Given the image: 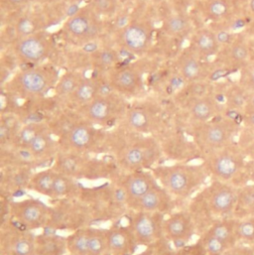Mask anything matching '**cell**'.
<instances>
[{
  "label": "cell",
  "mask_w": 254,
  "mask_h": 255,
  "mask_svg": "<svg viewBox=\"0 0 254 255\" xmlns=\"http://www.w3.org/2000/svg\"><path fill=\"white\" fill-rule=\"evenodd\" d=\"M6 167H30L35 170L39 169L29 149L17 147L0 148V168Z\"/></svg>",
  "instance_id": "4dcf8cb0"
},
{
  "label": "cell",
  "mask_w": 254,
  "mask_h": 255,
  "mask_svg": "<svg viewBox=\"0 0 254 255\" xmlns=\"http://www.w3.org/2000/svg\"><path fill=\"white\" fill-rule=\"evenodd\" d=\"M29 151L37 162L39 169L51 167L60 152L59 140L48 127L33 141L29 147Z\"/></svg>",
  "instance_id": "484cf974"
},
{
  "label": "cell",
  "mask_w": 254,
  "mask_h": 255,
  "mask_svg": "<svg viewBox=\"0 0 254 255\" xmlns=\"http://www.w3.org/2000/svg\"><path fill=\"white\" fill-rule=\"evenodd\" d=\"M101 15L94 7L87 6L80 9L65 23L64 30L68 36L80 42H91L102 32Z\"/></svg>",
  "instance_id": "d6986e66"
},
{
  "label": "cell",
  "mask_w": 254,
  "mask_h": 255,
  "mask_svg": "<svg viewBox=\"0 0 254 255\" xmlns=\"http://www.w3.org/2000/svg\"><path fill=\"white\" fill-rule=\"evenodd\" d=\"M0 169L1 197L11 199H14L18 193L28 191L31 178L36 171L30 167H6Z\"/></svg>",
  "instance_id": "cb8c5ba5"
},
{
  "label": "cell",
  "mask_w": 254,
  "mask_h": 255,
  "mask_svg": "<svg viewBox=\"0 0 254 255\" xmlns=\"http://www.w3.org/2000/svg\"><path fill=\"white\" fill-rule=\"evenodd\" d=\"M228 58L234 65L246 64L250 58V48L243 41L234 42L228 50Z\"/></svg>",
  "instance_id": "bcb514c9"
},
{
  "label": "cell",
  "mask_w": 254,
  "mask_h": 255,
  "mask_svg": "<svg viewBox=\"0 0 254 255\" xmlns=\"http://www.w3.org/2000/svg\"><path fill=\"white\" fill-rule=\"evenodd\" d=\"M56 176L57 172L52 167L36 170L31 178L28 191L51 200Z\"/></svg>",
  "instance_id": "836d02e7"
},
{
  "label": "cell",
  "mask_w": 254,
  "mask_h": 255,
  "mask_svg": "<svg viewBox=\"0 0 254 255\" xmlns=\"http://www.w3.org/2000/svg\"><path fill=\"white\" fill-rule=\"evenodd\" d=\"M238 195L239 189L231 183L216 180L200 190L190 200L187 208L195 220L198 232L206 223L208 229L212 226L211 218L218 222L235 214Z\"/></svg>",
  "instance_id": "7a4b0ae2"
},
{
  "label": "cell",
  "mask_w": 254,
  "mask_h": 255,
  "mask_svg": "<svg viewBox=\"0 0 254 255\" xmlns=\"http://www.w3.org/2000/svg\"><path fill=\"white\" fill-rule=\"evenodd\" d=\"M128 108L127 99L110 92L100 95L91 103L78 109L77 112L89 123L109 129L121 124Z\"/></svg>",
  "instance_id": "9c48e42d"
},
{
  "label": "cell",
  "mask_w": 254,
  "mask_h": 255,
  "mask_svg": "<svg viewBox=\"0 0 254 255\" xmlns=\"http://www.w3.org/2000/svg\"><path fill=\"white\" fill-rule=\"evenodd\" d=\"M182 206L184 207V204L178 202L162 186L158 185L135 202L129 211H144L168 216L182 209Z\"/></svg>",
  "instance_id": "603a6c76"
},
{
  "label": "cell",
  "mask_w": 254,
  "mask_h": 255,
  "mask_svg": "<svg viewBox=\"0 0 254 255\" xmlns=\"http://www.w3.org/2000/svg\"><path fill=\"white\" fill-rule=\"evenodd\" d=\"M184 108L190 125L211 122L221 112L219 103L212 95L187 101L184 103Z\"/></svg>",
  "instance_id": "4316f807"
},
{
  "label": "cell",
  "mask_w": 254,
  "mask_h": 255,
  "mask_svg": "<svg viewBox=\"0 0 254 255\" xmlns=\"http://www.w3.org/2000/svg\"><path fill=\"white\" fill-rule=\"evenodd\" d=\"M81 181L76 180L64 174L57 173L52 198L50 201L65 200V199H78L84 189Z\"/></svg>",
  "instance_id": "1f68e13d"
},
{
  "label": "cell",
  "mask_w": 254,
  "mask_h": 255,
  "mask_svg": "<svg viewBox=\"0 0 254 255\" xmlns=\"http://www.w3.org/2000/svg\"><path fill=\"white\" fill-rule=\"evenodd\" d=\"M51 167L57 173L79 181H112L122 172L108 154L101 158L97 155L60 151Z\"/></svg>",
  "instance_id": "277c9868"
},
{
  "label": "cell",
  "mask_w": 254,
  "mask_h": 255,
  "mask_svg": "<svg viewBox=\"0 0 254 255\" xmlns=\"http://www.w3.org/2000/svg\"><path fill=\"white\" fill-rule=\"evenodd\" d=\"M2 1L11 6H22L26 4L29 0H2Z\"/></svg>",
  "instance_id": "11a10c76"
},
{
  "label": "cell",
  "mask_w": 254,
  "mask_h": 255,
  "mask_svg": "<svg viewBox=\"0 0 254 255\" xmlns=\"http://www.w3.org/2000/svg\"><path fill=\"white\" fill-rule=\"evenodd\" d=\"M162 127L161 111L158 107L151 104L129 106L125 118L119 125V128L134 133L154 136L162 129Z\"/></svg>",
  "instance_id": "5bb4252c"
},
{
  "label": "cell",
  "mask_w": 254,
  "mask_h": 255,
  "mask_svg": "<svg viewBox=\"0 0 254 255\" xmlns=\"http://www.w3.org/2000/svg\"><path fill=\"white\" fill-rule=\"evenodd\" d=\"M119 53L111 48L101 49L92 53V63L101 70H112L120 62Z\"/></svg>",
  "instance_id": "7bdbcfd3"
},
{
  "label": "cell",
  "mask_w": 254,
  "mask_h": 255,
  "mask_svg": "<svg viewBox=\"0 0 254 255\" xmlns=\"http://www.w3.org/2000/svg\"><path fill=\"white\" fill-rule=\"evenodd\" d=\"M31 255H48L47 254H45L44 252H42V251H40V250H38V249H35V251L33 252V254Z\"/></svg>",
  "instance_id": "6f0895ef"
},
{
  "label": "cell",
  "mask_w": 254,
  "mask_h": 255,
  "mask_svg": "<svg viewBox=\"0 0 254 255\" xmlns=\"http://www.w3.org/2000/svg\"><path fill=\"white\" fill-rule=\"evenodd\" d=\"M237 234L239 241L254 242V217L239 219Z\"/></svg>",
  "instance_id": "7dc6e473"
},
{
  "label": "cell",
  "mask_w": 254,
  "mask_h": 255,
  "mask_svg": "<svg viewBox=\"0 0 254 255\" xmlns=\"http://www.w3.org/2000/svg\"><path fill=\"white\" fill-rule=\"evenodd\" d=\"M108 254V229L91 226L89 237V255H106Z\"/></svg>",
  "instance_id": "b9f144b4"
},
{
  "label": "cell",
  "mask_w": 254,
  "mask_h": 255,
  "mask_svg": "<svg viewBox=\"0 0 254 255\" xmlns=\"http://www.w3.org/2000/svg\"><path fill=\"white\" fill-rule=\"evenodd\" d=\"M234 215L238 219L254 217V185L239 189L238 204Z\"/></svg>",
  "instance_id": "60d3db41"
},
{
  "label": "cell",
  "mask_w": 254,
  "mask_h": 255,
  "mask_svg": "<svg viewBox=\"0 0 254 255\" xmlns=\"http://www.w3.org/2000/svg\"><path fill=\"white\" fill-rule=\"evenodd\" d=\"M165 160L173 162H192L198 158L202 159V154L193 139L186 135L175 132L169 134L165 139H159Z\"/></svg>",
  "instance_id": "7402d4cb"
},
{
  "label": "cell",
  "mask_w": 254,
  "mask_h": 255,
  "mask_svg": "<svg viewBox=\"0 0 254 255\" xmlns=\"http://www.w3.org/2000/svg\"><path fill=\"white\" fill-rule=\"evenodd\" d=\"M13 50L19 61L24 64L37 66L50 57L53 51V44L48 34L36 32L18 38L13 45Z\"/></svg>",
  "instance_id": "ac0fdd59"
},
{
  "label": "cell",
  "mask_w": 254,
  "mask_h": 255,
  "mask_svg": "<svg viewBox=\"0 0 254 255\" xmlns=\"http://www.w3.org/2000/svg\"><path fill=\"white\" fill-rule=\"evenodd\" d=\"M206 16L213 21H222L231 15L230 0H209L204 7Z\"/></svg>",
  "instance_id": "ee69618b"
},
{
  "label": "cell",
  "mask_w": 254,
  "mask_h": 255,
  "mask_svg": "<svg viewBox=\"0 0 254 255\" xmlns=\"http://www.w3.org/2000/svg\"><path fill=\"white\" fill-rule=\"evenodd\" d=\"M239 219L227 218L213 224L205 233L226 244L230 249L238 245L239 238L237 234ZM204 234V233H203Z\"/></svg>",
  "instance_id": "d6a6232c"
},
{
  "label": "cell",
  "mask_w": 254,
  "mask_h": 255,
  "mask_svg": "<svg viewBox=\"0 0 254 255\" xmlns=\"http://www.w3.org/2000/svg\"><path fill=\"white\" fill-rule=\"evenodd\" d=\"M202 164L213 180L231 183L243 171L245 157L238 147L231 144L203 156Z\"/></svg>",
  "instance_id": "8fae6325"
},
{
  "label": "cell",
  "mask_w": 254,
  "mask_h": 255,
  "mask_svg": "<svg viewBox=\"0 0 254 255\" xmlns=\"http://www.w3.org/2000/svg\"><path fill=\"white\" fill-rule=\"evenodd\" d=\"M66 255H69V254H67Z\"/></svg>",
  "instance_id": "91938a15"
},
{
  "label": "cell",
  "mask_w": 254,
  "mask_h": 255,
  "mask_svg": "<svg viewBox=\"0 0 254 255\" xmlns=\"http://www.w3.org/2000/svg\"><path fill=\"white\" fill-rule=\"evenodd\" d=\"M197 233L195 220L187 208L179 209L165 219L164 238L178 250L188 246Z\"/></svg>",
  "instance_id": "2e32d148"
},
{
  "label": "cell",
  "mask_w": 254,
  "mask_h": 255,
  "mask_svg": "<svg viewBox=\"0 0 254 255\" xmlns=\"http://www.w3.org/2000/svg\"><path fill=\"white\" fill-rule=\"evenodd\" d=\"M158 183L178 202L185 204L206 186L210 178L202 163H161L151 169Z\"/></svg>",
  "instance_id": "3957f363"
},
{
  "label": "cell",
  "mask_w": 254,
  "mask_h": 255,
  "mask_svg": "<svg viewBox=\"0 0 254 255\" xmlns=\"http://www.w3.org/2000/svg\"><path fill=\"white\" fill-rule=\"evenodd\" d=\"M36 249L48 255H66L68 254L67 237L56 232L44 231L36 235Z\"/></svg>",
  "instance_id": "e575fe53"
},
{
  "label": "cell",
  "mask_w": 254,
  "mask_h": 255,
  "mask_svg": "<svg viewBox=\"0 0 254 255\" xmlns=\"http://www.w3.org/2000/svg\"><path fill=\"white\" fill-rule=\"evenodd\" d=\"M153 29L147 21L133 20L125 25L119 33L120 46L133 55L144 54L151 46Z\"/></svg>",
  "instance_id": "44dd1931"
},
{
  "label": "cell",
  "mask_w": 254,
  "mask_h": 255,
  "mask_svg": "<svg viewBox=\"0 0 254 255\" xmlns=\"http://www.w3.org/2000/svg\"><path fill=\"white\" fill-rule=\"evenodd\" d=\"M85 78L79 72H67L62 75L54 89L55 97L60 102H68Z\"/></svg>",
  "instance_id": "8d00e7d4"
},
{
  "label": "cell",
  "mask_w": 254,
  "mask_h": 255,
  "mask_svg": "<svg viewBox=\"0 0 254 255\" xmlns=\"http://www.w3.org/2000/svg\"><path fill=\"white\" fill-rule=\"evenodd\" d=\"M249 93L250 92L241 85L231 87L226 94L227 107L233 111L245 110L248 103Z\"/></svg>",
  "instance_id": "f6af8a7d"
},
{
  "label": "cell",
  "mask_w": 254,
  "mask_h": 255,
  "mask_svg": "<svg viewBox=\"0 0 254 255\" xmlns=\"http://www.w3.org/2000/svg\"><path fill=\"white\" fill-rule=\"evenodd\" d=\"M110 255V254H108V255Z\"/></svg>",
  "instance_id": "680465c9"
},
{
  "label": "cell",
  "mask_w": 254,
  "mask_h": 255,
  "mask_svg": "<svg viewBox=\"0 0 254 255\" xmlns=\"http://www.w3.org/2000/svg\"><path fill=\"white\" fill-rule=\"evenodd\" d=\"M78 199L90 210L94 225L117 223L126 217L129 211L123 192L111 181L96 187L85 186Z\"/></svg>",
  "instance_id": "5b68a950"
},
{
  "label": "cell",
  "mask_w": 254,
  "mask_h": 255,
  "mask_svg": "<svg viewBox=\"0 0 254 255\" xmlns=\"http://www.w3.org/2000/svg\"><path fill=\"white\" fill-rule=\"evenodd\" d=\"M254 110V92H250L249 93V98H248V103L245 109V113L249 111Z\"/></svg>",
  "instance_id": "db71d44e"
},
{
  "label": "cell",
  "mask_w": 254,
  "mask_h": 255,
  "mask_svg": "<svg viewBox=\"0 0 254 255\" xmlns=\"http://www.w3.org/2000/svg\"><path fill=\"white\" fill-rule=\"evenodd\" d=\"M60 77L53 65L32 66L18 72L7 83V92L22 100H40L55 89Z\"/></svg>",
  "instance_id": "8992f818"
},
{
  "label": "cell",
  "mask_w": 254,
  "mask_h": 255,
  "mask_svg": "<svg viewBox=\"0 0 254 255\" xmlns=\"http://www.w3.org/2000/svg\"><path fill=\"white\" fill-rule=\"evenodd\" d=\"M209 88H210V85L206 81L205 82L189 83L184 91L185 92L184 103H186L187 101L193 100V99H198V98H202V97L211 95Z\"/></svg>",
  "instance_id": "c3c4849f"
},
{
  "label": "cell",
  "mask_w": 254,
  "mask_h": 255,
  "mask_svg": "<svg viewBox=\"0 0 254 255\" xmlns=\"http://www.w3.org/2000/svg\"><path fill=\"white\" fill-rule=\"evenodd\" d=\"M36 249V234L16 225L11 219L0 228V255H31Z\"/></svg>",
  "instance_id": "9a60e30c"
},
{
  "label": "cell",
  "mask_w": 254,
  "mask_h": 255,
  "mask_svg": "<svg viewBox=\"0 0 254 255\" xmlns=\"http://www.w3.org/2000/svg\"><path fill=\"white\" fill-rule=\"evenodd\" d=\"M249 8L251 13L254 16V0H249Z\"/></svg>",
  "instance_id": "9f6ffc18"
},
{
  "label": "cell",
  "mask_w": 254,
  "mask_h": 255,
  "mask_svg": "<svg viewBox=\"0 0 254 255\" xmlns=\"http://www.w3.org/2000/svg\"><path fill=\"white\" fill-rule=\"evenodd\" d=\"M204 59L190 48L184 51L178 59V69L182 79L188 84L205 82L210 72Z\"/></svg>",
  "instance_id": "83f0119b"
},
{
  "label": "cell",
  "mask_w": 254,
  "mask_h": 255,
  "mask_svg": "<svg viewBox=\"0 0 254 255\" xmlns=\"http://www.w3.org/2000/svg\"><path fill=\"white\" fill-rule=\"evenodd\" d=\"M108 246L113 255H135L140 248L129 226L117 223L108 228Z\"/></svg>",
  "instance_id": "d4e9b609"
},
{
  "label": "cell",
  "mask_w": 254,
  "mask_h": 255,
  "mask_svg": "<svg viewBox=\"0 0 254 255\" xmlns=\"http://www.w3.org/2000/svg\"><path fill=\"white\" fill-rule=\"evenodd\" d=\"M108 155L122 172L151 170L165 160L157 136L134 133L122 128L110 130Z\"/></svg>",
  "instance_id": "6da1fadb"
},
{
  "label": "cell",
  "mask_w": 254,
  "mask_h": 255,
  "mask_svg": "<svg viewBox=\"0 0 254 255\" xmlns=\"http://www.w3.org/2000/svg\"><path fill=\"white\" fill-rule=\"evenodd\" d=\"M237 131L236 124L229 120H213L203 124H191L188 133L203 156L232 144Z\"/></svg>",
  "instance_id": "30bf717a"
},
{
  "label": "cell",
  "mask_w": 254,
  "mask_h": 255,
  "mask_svg": "<svg viewBox=\"0 0 254 255\" xmlns=\"http://www.w3.org/2000/svg\"><path fill=\"white\" fill-rule=\"evenodd\" d=\"M98 14L102 15H111L117 9L116 0H95L94 5H92Z\"/></svg>",
  "instance_id": "f907efd6"
},
{
  "label": "cell",
  "mask_w": 254,
  "mask_h": 255,
  "mask_svg": "<svg viewBox=\"0 0 254 255\" xmlns=\"http://www.w3.org/2000/svg\"><path fill=\"white\" fill-rule=\"evenodd\" d=\"M110 130L82 120L68 133L59 138L60 151L90 155H107Z\"/></svg>",
  "instance_id": "52a82bcc"
},
{
  "label": "cell",
  "mask_w": 254,
  "mask_h": 255,
  "mask_svg": "<svg viewBox=\"0 0 254 255\" xmlns=\"http://www.w3.org/2000/svg\"><path fill=\"white\" fill-rule=\"evenodd\" d=\"M191 19L185 13L173 14L164 21L163 28L167 35L171 37H183L190 33L191 30Z\"/></svg>",
  "instance_id": "f35d334b"
},
{
  "label": "cell",
  "mask_w": 254,
  "mask_h": 255,
  "mask_svg": "<svg viewBox=\"0 0 254 255\" xmlns=\"http://www.w3.org/2000/svg\"><path fill=\"white\" fill-rule=\"evenodd\" d=\"M245 123L247 126L254 128V110L245 113Z\"/></svg>",
  "instance_id": "f5cc1de1"
},
{
  "label": "cell",
  "mask_w": 254,
  "mask_h": 255,
  "mask_svg": "<svg viewBox=\"0 0 254 255\" xmlns=\"http://www.w3.org/2000/svg\"><path fill=\"white\" fill-rule=\"evenodd\" d=\"M167 216L144 211H128L127 225L133 232L139 247L149 248L165 241L164 222Z\"/></svg>",
  "instance_id": "4fadbf2b"
},
{
  "label": "cell",
  "mask_w": 254,
  "mask_h": 255,
  "mask_svg": "<svg viewBox=\"0 0 254 255\" xmlns=\"http://www.w3.org/2000/svg\"><path fill=\"white\" fill-rule=\"evenodd\" d=\"M9 215L16 225L27 231H45L50 217V205L32 197L12 199L9 204Z\"/></svg>",
  "instance_id": "7c38bea8"
},
{
  "label": "cell",
  "mask_w": 254,
  "mask_h": 255,
  "mask_svg": "<svg viewBox=\"0 0 254 255\" xmlns=\"http://www.w3.org/2000/svg\"><path fill=\"white\" fill-rule=\"evenodd\" d=\"M102 94H106L103 90L102 82L96 78L85 77L67 103L70 105V109L78 110L91 103Z\"/></svg>",
  "instance_id": "f546056e"
},
{
  "label": "cell",
  "mask_w": 254,
  "mask_h": 255,
  "mask_svg": "<svg viewBox=\"0 0 254 255\" xmlns=\"http://www.w3.org/2000/svg\"><path fill=\"white\" fill-rule=\"evenodd\" d=\"M48 128L46 122H36L24 124L17 134L13 144L10 147H17L29 149L30 145L37 138V136Z\"/></svg>",
  "instance_id": "74e56055"
},
{
  "label": "cell",
  "mask_w": 254,
  "mask_h": 255,
  "mask_svg": "<svg viewBox=\"0 0 254 255\" xmlns=\"http://www.w3.org/2000/svg\"><path fill=\"white\" fill-rule=\"evenodd\" d=\"M111 182L123 192L128 209L151 189L159 185L152 170L121 172Z\"/></svg>",
  "instance_id": "e0dca14e"
},
{
  "label": "cell",
  "mask_w": 254,
  "mask_h": 255,
  "mask_svg": "<svg viewBox=\"0 0 254 255\" xmlns=\"http://www.w3.org/2000/svg\"><path fill=\"white\" fill-rule=\"evenodd\" d=\"M240 85L249 92H254V63L246 65L241 73Z\"/></svg>",
  "instance_id": "681fc988"
},
{
  "label": "cell",
  "mask_w": 254,
  "mask_h": 255,
  "mask_svg": "<svg viewBox=\"0 0 254 255\" xmlns=\"http://www.w3.org/2000/svg\"><path fill=\"white\" fill-rule=\"evenodd\" d=\"M107 84L112 92L126 99L134 98L143 91V74L135 66L116 67L109 71Z\"/></svg>",
  "instance_id": "ffe728a7"
},
{
  "label": "cell",
  "mask_w": 254,
  "mask_h": 255,
  "mask_svg": "<svg viewBox=\"0 0 254 255\" xmlns=\"http://www.w3.org/2000/svg\"><path fill=\"white\" fill-rule=\"evenodd\" d=\"M51 202L49 222L45 231L72 233L94 226L90 210L80 199L55 200Z\"/></svg>",
  "instance_id": "ba28073f"
},
{
  "label": "cell",
  "mask_w": 254,
  "mask_h": 255,
  "mask_svg": "<svg viewBox=\"0 0 254 255\" xmlns=\"http://www.w3.org/2000/svg\"><path fill=\"white\" fill-rule=\"evenodd\" d=\"M221 48L222 43L218 34L211 29H199L191 38L190 49L205 59L218 55Z\"/></svg>",
  "instance_id": "f1b7e54d"
},
{
  "label": "cell",
  "mask_w": 254,
  "mask_h": 255,
  "mask_svg": "<svg viewBox=\"0 0 254 255\" xmlns=\"http://www.w3.org/2000/svg\"><path fill=\"white\" fill-rule=\"evenodd\" d=\"M223 255H254V253L251 249L236 245L235 247L229 249Z\"/></svg>",
  "instance_id": "816d5d0a"
},
{
  "label": "cell",
  "mask_w": 254,
  "mask_h": 255,
  "mask_svg": "<svg viewBox=\"0 0 254 255\" xmlns=\"http://www.w3.org/2000/svg\"><path fill=\"white\" fill-rule=\"evenodd\" d=\"M90 227L72 232L67 236L68 254L72 255H89Z\"/></svg>",
  "instance_id": "ab89813d"
},
{
  "label": "cell",
  "mask_w": 254,
  "mask_h": 255,
  "mask_svg": "<svg viewBox=\"0 0 254 255\" xmlns=\"http://www.w3.org/2000/svg\"><path fill=\"white\" fill-rule=\"evenodd\" d=\"M23 125L18 115L2 114L0 121V148H7L13 144Z\"/></svg>",
  "instance_id": "d590c367"
}]
</instances>
